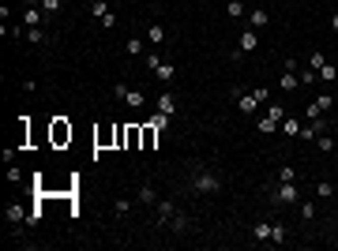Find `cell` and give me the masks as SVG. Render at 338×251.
<instances>
[{
  "instance_id": "8",
  "label": "cell",
  "mask_w": 338,
  "mask_h": 251,
  "mask_svg": "<svg viewBox=\"0 0 338 251\" xmlns=\"http://www.w3.org/2000/svg\"><path fill=\"white\" fill-rule=\"evenodd\" d=\"M154 210H158V225H169V218L177 214V206H173L169 199H158V202H154Z\"/></svg>"
},
{
  "instance_id": "7",
  "label": "cell",
  "mask_w": 338,
  "mask_h": 251,
  "mask_svg": "<svg viewBox=\"0 0 338 251\" xmlns=\"http://www.w3.org/2000/svg\"><path fill=\"white\" fill-rule=\"evenodd\" d=\"M94 142H98V150H105V147H117V124H113V128H102L98 135H94Z\"/></svg>"
},
{
  "instance_id": "48",
  "label": "cell",
  "mask_w": 338,
  "mask_h": 251,
  "mask_svg": "<svg viewBox=\"0 0 338 251\" xmlns=\"http://www.w3.org/2000/svg\"><path fill=\"white\" fill-rule=\"evenodd\" d=\"M334 195H338V184H334Z\"/></svg>"
},
{
  "instance_id": "23",
  "label": "cell",
  "mask_w": 338,
  "mask_h": 251,
  "mask_svg": "<svg viewBox=\"0 0 338 251\" xmlns=\"http://www.w3.org/2000/svg\"><path fill=\"white\" fill-rule=\"evenodd\" d=\"M278 184H297V169L293 165H282V169H278Z\"/></svg>"
},
{
  "instance_id": "18",
  "label": "cell",
  "mask_w": 338,
  "mask_h": 251,
  "mask_svg": "<svg viewBox=\"0 0 338 251\" xmlns=\"http://www.w3.org/2000/svg\"><path fill=\"white\" fill-rule=\"evenodd\" d=\"M166 38H169V34H166V26H158V23L147 26V42H150V45H162Z\"/></svg>"
},
{
  "instance_id": "26",
  "label": "cell",
  "mask_w": 338,
  "mask_h": 251,
  "mask_svg": "<svg viewBox=\"0 0 338 251\" xmlns=\"http://www.w3.org/2000/svg\"><path fill=\"white\" fill-rule=\"evenodd\" d=\"M316 195H320V199H331V195H334V184H331V180H316Z\"/></svg>"
},
{
  "instance_id": "16",
  "label": "cell",
  "mask_w": 338,
  "mask_h": 251,
  "mask_svg": "<svg viewBox=\"0 0 338 251\" xmlns=\"http://www.w3.org/2000/svg\"><path fill=\"white\" fill-rule=\"evenodd\" d=\"M4 218L12 221V225H19V221H26V210L19 206V202H8V210H4Z\"/></svg>"
},
{
  "instance_id": "22",
  "label": "cell",
  "mask_w": 338,
  "mask_h": 251,
  "mask_svg": "<svg viewBox=\"0 0 338 251\" xmlns=\"http://www.w3.org/2000/svg\"><path fill=\"white\" fill-rule=\"evenodd\" d=\"M45 38H49V34H45L42 26H26V42H30V45H42Z\"/></svg>"
},
{
  "instance_id": "35",
  "label": "cell",
  "mask_w": 338,
  "mask_h": 251,
  "mask_svg": "<svg viewBox=\"0 0 338 251\" xmlns=\"http://www.w3.org/2000/svg\"><path fill=\"white\" fill-rule=\"evenodd\" d=\"M323 64H327V56H323V53H312V56H308V67H312V71H320Z\"/></svg>"
},
{
  "instance_id": "2",
  "label": "cell",
  "mask_w": 338,
  "mask_h": 251,
  "mask_svg": "<svg viewBox=\"0 0 338 251\" xmlns=\"http://www.w3.org/2000/svg\"><path fill=\"white\" fill-rule=\"evenodd\" d=\"M143 64H147V71H154L162 83H173V79H177V64H173V60H162L158 53L143 56Z\"/></svg>"
},
{
  "instance_id": "29",
  "label": "cell",
  "mask_w": 338,
  "mask_h": 251,
  "mask_svg": "<svg viewBox=\"0 0 338 251\" xmlns=\"http://www.w3.org/2000/svg\"><path fill=\"white\" fill-rule=\"evenodd\" d=\"M90 15H94V19L109 15V0H94V4H90Z\"/></svg>"
},
{
  "instance_id": "6",
  "label": "cell",
  "mask_w": 338,
  "mask_h": 251,
  "mask_svg": "<svg viewBox=\"0 0 338 251\" xmlns=\"http://www.w3.org/2000/svg\"><path fill=\"white\" fill-rule=\"evenodd\" d=\"M124 150H143V128H139V124H128V135H124Z\"/></svg>"
},
{
  "instance_id": "20",
  "label": "cell",
  "mask_w": 338,
  "mask_h": 251,
  "mask_svg": "<svg viewBox=\"0 0 338 251\" xmlns=\"http://www.w3.org/2000/svg\"><path fill=\"white\" fill-rule=\"evenodd\" d=\"M248 23H252V26H256V30H263V26L270 23V15L263 12V8H256V12H252V15H248Z\"/></svg>"
},
{
  "instance_id": "45",
  "label": "cell",
  "mask_w": 338,
  "mask_h": 251,
  "mask_svg": "<svg viewBox=\"0 0 338 251\" xmlns=\"http://www.w3.org/2000/svg\"><path fill=\"white\" fill-rule=\"evenodd\" d=\"M124 135H128V128H124V124H117V147L124 150Z\"/></svg>"
},
{
  "instance_id": "30",
  "label": "cell",
  "mask_w": 338,
  "mask_h": 251,
  "mask_svg": "<svg viewBox=\"0 0 338 251\" xmlns=\"http://www.w3.org/2000/svg\"><path fill=\"white\" fill-rule=\"evenodd\" d=\"M169 120H173V117H166V113H158V109H154V117H150V124H154L158 131H166V128H169Z\"/></svg>"
},
{
  "instance_id": "37",
  "label": "cell",
  "mask_w": 338,
  "mask_h": 251,
  "mask_svg": "<svg viewBox=\"0 0 338 251\" xmlns=\"http://www.w3.org/2000/svg\"><path fill=\"white\" fill-rule=\"evenodd\" d=\"M316 105H320L323 113H327V109H334V94H320V98H316Z\"/></svg>"
},
{
  "instance_id": "38",
  "label": "cell",
  "mask_w": 338,
  "mask_h": 251,
  "mask_svg": "<svg viewBox=\"0 0 338 251\" xmlns=\"http://www.w3.org/2000/svg\"><path fill=\"white\" fill-rule=\"evenodd\" d=\"M42 12L45 15H56V12H60V0H42Z\"/></svg>"
},
{
  "instance_id": "25",
  "label": "cell",
  "mask_w": 338,
  "mask_h": 251,
  "mask_svg": "<svg viewBox=\"0 0 338 251\" xmlns=\"http://www.w3.org/2000/svg\"><path fill=\"white\" fill-rule=\"evenodd\" d=\"M226 15H229V19H240V15H244V0H229V4H226Z\"/></svg>"
},
{
  "instance_id": "28",
  "label": "cell",
  "mask_w": 338,
  "mask_h": 251,
  "mask_svg": "<svg viewBox=\"0 0 338 251\" xmlns=\"http://www.w3.org/2000/svg\"><path fill=\"white\" fill-rule=\"evenodd\" d=\"M334 79H338V67L334 64H323L320 67V83H334Z\"/></svg>"
},
{
  "instance_id": "36",
  "label": "cell",
  "mask_w": 338,
  "mask_h": 251,
  "mask_svg": "<svg viewBox=\"0 0 338 251\" xmlns=\"http://www.w3.org/2000/svg\"><path fill=\"white\" fill-rule=\"evenodd\" d=\"M297 214H301V221H312V218H316V206H312V202H301V210H297Z\"/></svg>"
},
{
  "instance_id": "40",
  "label": "cell",
  "mask_w": 338,
  "mask_h": 251,
  "mask_svg": "<svg viewBox=\"0 0 338 251\" xmlns=\"http://www.w3.org/2000/svg\"><path fill=\"white\" fill-rule=\"evenodd\" d=\"M304 117H308V120H320V117H323V109H320V105L312 101V105H308V109H304Z\"/></svg>"
},
{
  "instance_id": "1",
  "label": "cell",
  "mask_w": 338,
  "mask_h": 251,
  "mask_svg": "<svg viewBox=\"0 0 338 251\" xmlns=\"http://www.w3.org/2000/svg\"><path fill=\"white\" fill-rule=\"evenodd\" d=\"M222 184H226V180H222L214 169H203L199 165V169L188 172V191H196V195H218Z\"/></svg>"
},
{
  "instance_id": "44",
  "label": "cell",
  "mask_w": 338,
  "mask_h": 251,
  "mask_svg": "<svg viewBox=\"0 0 338 251\" xmlns=\"http://www.w3.org/2000/svg\"><path fill=\"white\" fill-rule=\"evenodd\" d=\"M252 94L259 98V105H263V101H270V90H267V86H259V90H252Z\"/></svg>"
},
{
  "instance_id": "47",
  "label": "cell",
  "mask_w": 338,
  "mask_h": 251,
  "mask_svg": "<svg viewBox=\"0 0 338 251\" xmlns=\"http://www.w3.org/2000/svg\"><path fill=\"white\" fill-rule=\"evenodd\" d=\"M331 26H334V30H338V12H334V15H331Z\"/></svg>"
},
{
  "instance_id": "15",
  "label": "cell",
  "mask_w": 338,
  "mask_h": 251,
  "mask_svg": "<svg viewBox=\"0 0 338 251\" xmlns=\"http://www.w3.org/2000/svg\"><path fill=\"white\" fill-rule=\"evenodd\" d=\"M124 101H128V109H143V105H147V94L135 90V86H128V98H124Z\"/></svg>"
},
{
  "instance_id": "19",
  "label": "cell",
  "mask_w": 338,
  "mask_h": 251,
  "mask_svg": "<svg viewBox=\"0 0 338 251\" xmlns=\"http://www.w3.org/2000/svg\"><path fill=\"white\" fill-rule=\"evenodd\" d=\"M188 225H192V221H188L185 214H180V210L169 218V229H173V233H188Z\"/></svg>"
},
{
  "instance_id": "4",
  "label": "cell",
  "mask_w": 338,
  "mask_h": 251,
  "mask_svg": "<svg viewBox=\"0 0 338 251\" xmlns=\"http://www.w3.org/2000/svg\"><path fill=\"white\" fill-rule=\"evenodd\" d=\"M229 94H233L237 109L244 113V117H256V113H259V98H256V94H244V86H233Z\"/></svg>"
},
{
  "instance_id": "13",
  "label": "cell",
  "mask_w": 338,
  "mask_h": 251,
  "mask_svg": "<svg viewBox=\"0 0 338 251\" xmlns=\"http://www.w3.org/2000/svg\"><path fill=\"white\" fill-rule=\"evenodd\" d=\"M252 240H256V244H267V240H270V221H256V225H252Z\"/></svg>"
},
{
  "instance_id": "5",
  "label": "cell",
  "mask_w": 338,
  "mask_h": 251,
  "mask_svg": "<svg viewBox=\"0 0 338 251\" xmlns=\"http://www.w3.org/2000/svg\"><path fill=\"white\" fill-rule=\"evenodd\" d=\"M49 139H53V147H64V142H72V124L56 117V120H53V128H49Z\"/></svg>"
},
{
  "instance_id": "33",
  "label": "cell",
  "mask_w": 338,
  "mask_h": 251,
  "mask_svg": "<svg viewBox=\"0 0 338 251\" xmlns=\"http://www.w3.org/2000/svg\"><path fill=\"white\" fill-rule=\"evenodd\" d=\"M282 131L289 135V139H297V135H301V124L297 120H282Z\"/></svg>"
},
{
  "instance_id": "10",
  "label": "cell",
  "mask_w": 338,
  "mask_h": 251,
  "mask_svg": "<svg viewBox=\"0 0 338 251\" xmlns=\"http://www.w3.org/2000/svg\"><path fill=\"white\" fill-rule=\"evenodd\" d=\"M237 49L244 53V56L256 53V49H259V34H256V30H244V34H240V45H237Z\"/></svg>"
},
{
  "instance_id": "9",
  "label": "cell",
  "mask_w": 338,
  "mask_h": 251,
  "mask_svg": "<svg viewBox=\"0 0 338 251\" xmlns=\"http://www.w3.org/2000/svg\"><path fill=\"white\" fill-rule=\"evenodd\" d=\"M158 113H166V117H177V98H173L169 90L158 94Z\"/></svg>"
},
{
  "instance_id": "39",
  "label": "cell",
  "mask_w": 338,
  "mask_h": 251,
  "mask_svg": "<svg viewBox=\"0 0 338 251\" xmlns=\"http://www.w3.org/2000/svg\"><path fill=\"white\" fill-rule=\"evenodd\" d=\"M316 142H320V150H334V139L327 131H320V139H316Z\"/></svg>"
},
{
  "instance_id": "3",
  "label": "cell",
  "mask_w": 338,
  "mask_h": 251,
  "mask_svg": "<svg viewBox=\"0 0 338 251\" xmlns=\"http://www.w3.org/2000/svg\"><path fill=\"white\" fill-rule=\"evenodd\" d=\"M270 202L274 206H301V191H297V184H278L270 191Z\"/></svg>"
},
{
  "instance_id": "21",
  "label": "cell",
  "mask_w": 338,
  "mask_h": 251,
  "mask_svg": "<svg viewBox=\"0 0 338 251\" xmlns=\"http://www.w3.org/2000/svg\"><path fill=\"white\" fill-rule=\"evenodd\" d=\"M139 202H143V206H154V202H158V195H154L150 184H139Z\"/></svg>"
},
{
  "instance_id": "17",
  "label": "cell",
  "mask_w": 338,
  "mask_h": 251,
  "mask_svg": "<svg viewBox=\"0 0 338 251\" xmlns=\"http://www.w3.org/2000/svg\"><path fill=\"white\" fill-rule=\"evenodd\" d=\"M297 79H301V86H308V90H312V86L320 83V71H312V67H301V71H297Z\"/></svg>"
},
{
  "instance_id": "43",
  "label": "cell",
  "mask_w": 338,
  "mask_h": 251,
  "mask_svg": "<svg viewBox=\"0 0 338 251\" xmlns=\"http://www.w3.org/2000/svg\"><path fill=\"white\" fill-rule=\"evenodd\" d=\"M38 221H42V210H38V206H34V210H30V214H26V225H38Z\"/></svg>"
},
{
  "instance_id": "31",
  "label": "cell",
  "mask_w": 338,
  "mask_h": 251,
  "mask_svg": "<svg viewBox=\"0 0 338 251\" xmlns=\"http://www.w3.org/2000/svg\"><path fill=\"white\" fill-rule=\"evenodd\" d=\"M256 128L263 131V135H270V131L278 128V120H270V117H259V120H256Z\"/></svg>"
},
{
  "instance_id": "12",
  "label": "cell",
  "mask_w": 338,
  "mask_h": 251,
  "mask_svg": "<svg viewBox=\"0 0 338 251\" xmlns=\"http://www.w3.org/2000/svg\"><path fill=\"white\" fill-rule=\"evenodd\" d=\"M42 19H45L42 8H30V4L23 8V26H42Z\"/></svg>"
},
{
  "instance_id": "46",
  "label": "cell",
  "mask_w": 338,
  "mask_h": 251,
  "mask_svg": "<svg viewBox=\"0 0 338 251\" xmlns=\"http://www.w3.org/2000/svg\"><path fill=\"white\" fill-rule=\"evenodd\" d=\"M23 4H30V8H42V0H23Z\"/></svg>"
},
{
  "instance_id": "24",
  "label": "cell",
  "mask_w": 338,
  "mask_h": 251,
  "mask_svg": "<svg viewBox=\"0 0 338 251\" xmlns=\"http://www.w3.org/2000/svg\"><path fill=\"white\" fill-rule=\"evenodd\" d=\"M278 86H282V90H297L301 79H297V71H289V67H286V75H282V83H278Z\"/></svg>"
},
{
  "instance_id": "14",
  "label": "cell",
  "mask_w": 338,
  "mask_h": 251,
  "mask_svg": "<svg viewBox=\"0 0 338 251\" xmlns=\"http://www.w3.org/2000/svg\"><path fill=\"white\" fill-rule=\"evenodd\" d=\"M286 240H289V229L282 221H270V244H286Z\"/></svg>"
},
{
  "instance_id": "34",
  "label": "cell",
  "mask_w": 338,
  "mask_h": 251,
  "mask_svg": "<svg viewBox=\"0 0 338 251\" xmlns=\"http://www.w3.org/2000/svg\"><path fill=\"white\" fill-rule=\"evenodd\" d=\"M267 117L282 124V120H286V109H282V105H267Z\"/></svg>"
},
{
  "instance_id": "32",
  "label": "cell",
  "mask_w": 338,
  "mask_h": 251,
  "mask_svg": "<svg viewBox=\"0 0 338 251\" xmlns=\"http://www.w3.org/2000/svg\"><path fill=\"white\" fill-rule=\"evenodd\" d=\"M128 210H132L128 199H117V202H113V214H117V218H128Z\"/></svg>"
},
{
  "instance_id": "27",
  "label": "cell",
  "mask_w": 338,
  "mask_h": 251,
  "mask_svg": "<svg viewBox=\"0 0 338 251\" xmlns=\"http://www.w3.org/2000/svg\"><path fill=\"white\" fill-rule=\"evenodd\" d=\"M124 53H128V56H143V38H128Z\"/></svg>"
},
{
  "instance_id": "41",
  "label": "cell",
  "mask_w": 338,
  "mask_h": 251,
  "mask_svg": "<svg viewBox=\"0 0 338 251\" xmlns=\"http://www.w3.org/2000/svg\"><path fill=\"white\" fill-rule=\"evenodd\" d=\"M113 98H117V101L128 98V83H117V86H113Z\"/></svg>"
},
{
  "instance_id": "11",
  "label": "cell",
  "mask_w": 338,
  "mask_h": 251,
  "mask_svg": "<svg viewBox=\"0 0 338 251\" xmlns=\"http://www.w3.org/2000/svg\"><path fill=\"white\" fill-rule=\"evenodd\" d=\"M139 128H143V150H154V142H158V128H154V124L147 120V124H139Z\"/></svg>"
},
{
  "instance_id": "42",
  "label": "cell",
  "mask_w": 338,
  "mask_h": 251,
  "mask_svg": "<svg viewBox=\"0 0 338 251\" xmlns=\"http://www.w3.org/2000/svg\"><path fill=\"white\" fill-rule=\"evenodd\" d=\"M102 26H105V30H113V26H117V15H113V12L102 15Z\"/></svg>"
}]
</instances>
